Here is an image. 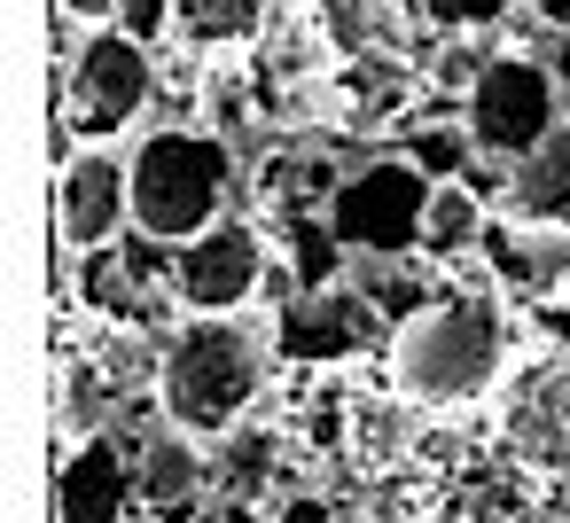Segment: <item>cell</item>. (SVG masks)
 Returning a JSON list of instances; mask_svg holds the SVG:
<instances>
[{
	"mask_svg": "<svg viewBox=\"0 0 570 523\" xmlns=\"http://www.w3.org/2000/svg\"><path fill=\"white\" fill-rule=\"evenodd\" d=\"M282 367L274 313H180L157 344V414L196 445H227Z\"/></svg>",
	"mask_w": 570,
	"mask_h": 523,
	"instance_id": "1",
	"label": "cell"
},
{
	"mask_svg": "<svg viewBox=\"0 0 570 523\" xmlns=\"http://www.w3.org/2000/svg\"><path fill=\"white\" fill-rule=\"evenodd\" d=\"M508 359H515V328H508V305L484 297V289L422 297L391 336V383L422 414L476 406L484 391H500Z\"/></svg>",
	"mask_w": 570,
	"mask_h": 523,
	"instance_id": "2",
	"label": "cell"
},
{
	"mask_svg": "<svg viewBox=\"0 0 570 523\" xmlns=\"http://www.w3.org/2000/svg\"><path fill=\"white\" fill-rule=\"evenodd\" d=\"M126 188H134V235L188 250L196 235H212L227 219L235 149L212 126H149L126 149Z\"/></svg>",
	"mask_w": 570,
	"mask_h": 523,
	"instance_id": "3",
	"label": "cell"
},
{
	"mask_svg": "<svg viewBox=\"0 0 570 523\" xmlns=\"http://www.w3.org/2000/svg\"><path fill=\"white\" fill-rule=\"evenodd\" d=\"M157 102V48L134 40L126 24L87 32L71 71H63V134H79L87 149H102L110 134L141 126V110Z\"/></svg>",
	"mask_w": 570,
	"mask_h": 523,
	"instance_id": "4",
	"label": "cell"
},
{
	"mask_svg": "<svg viewBox=\"0 0 570 523\" xmlns=\"http://www.w3.org/2000/svg\"><path fill=\"white\" fill-rule=\"evenodd\" d=\"M461 126H469V141H476V157L523 165V157L562 126L547 63H531V56H492L484 79L461 95Z\"/></svg>",
	"mask_w": 570,
	"mask_h": 523,
	"instance_id": "5",
	"label": "cell"
},
{
	"mask_svg": "<svg viewBox=\"0 0 570 523\" xmlns=\"http://www.w3.org/2000/svg\"><path fill=\"white\" fill-rule=\"evenodd\" d=\"M266 227L258 219H219L212 235H196L188 250H173L165 282L180 297V313H243L266 282Z\"/></svg>",
	"mask_w": 570,
	"mask_h": 523,
	"instance_id": "6",
	"label": "cell"
},
{
	"mask_svg": "<svg viewBox=\"0 0 570 523\" xmlns=\"http://www.w3.org/2000/svg\"><path fill=\"white\" fill-rule=\"evenodd\" d=\"M422 211H430V180L406 157H391V165L336 188L328 227H336L344 250H406V243L422 250Z\"/></svg>",
	"mask_w": 570,
	"mask_h": 523,
	"instance_id": "7",
	"label": "cell"
},
{
	"mask_svg": "<svg viewBox=\"0 0 570 523\" xmlns=\"http://www.w3.org/2000/svg\"><path fill=\"white\" fill-rule=\"evenodd\" d=\"M134 219V188H126V157L110 149H71L56 172V227L63 250H110V235Z\"/></svg>",
	"mask_w": 570,
	"mask_h": 523,
	"instance_id": "8",
	"label": "cell"
},
{
	"mask_svg": "<svg viewBox=\"0 0 570 523\" xmlns=\"http://www.w3.org/2000/svg\"><path fill=\"white\" fill-rule=\"evenodd\" d=\"M212 484H219V468L204 461V445H196L188 430H157V437L134 453V507H141L149 523H188Z\"/></svg>",
	"mask_w": 570,
	"mask_h": 523,
	"instance_id": "9",
	"label": "cell"
},
{
	"mask_svg": "<svg viewBox=\"0 0 570 523\" xmlns=\"http://www.w3.org/2000/svg\"><path fill=\"white\" fill-rule=\"evenodd\" d=\"M484 266H492V282L500 289H515V297H562V282H570V235H554V227H523V219H492V235H484Z\"/></svg>",
	"mask_w": 570,
	"mask_h": 523,
	"instance_id": "10",
	"label": "cell"
},
{
	"mask_svg": "<svg viewBox=\"0 0 570 523\" xmlns=\"http://www.w3.org/2000/svg\"><path fill=\"white\" fill-rule=\"evenodd\" d=\"M500 219H523V227H554V235H570V118H562L523 165H508Z\"/></svg>",
	"mask_w": 570,
	"mask_h": 523,
	"instance_id": "11",
	"label": "cell"
},
{
	"mask_svg": "<svg viewBox=\"0 0 570 523\" xmlns=\"http://www.w3.org/2000/svg\"><path fill=\"white\" fill-rule=\"evenodd\" d=\"M56 523H126V500H134V476L118 461L110 437H79V453L63 461V484H56Z\"/></svg>",
	"mask_w": 570,
	"mask_h": 523,
	"instance_id": "12",
	"label": "cell"
},
{
	"mask_svg": "<svg viewBox=\"0 0 570 523\" xmlns=\"http://www.w3.org/2000/svg\"><path fill=\"white\" fill-rule=\"evenodd\" d=\"M484 235H492V211H484V196H476L469 180L430 188V211H422V258L453 266V258L484 250Z\"/></svg>",
	"mask_w": 570,
	"mask_h": 523,
	"instance_id": "13",
	"label": "cell"
},
{
	"mask_svg": "<svg viewBox=\"0 0 570 523\" xmlns=\"http://www.w3.org/2000/svg\"><path fill=\"white\" fill-rule=\"evenodd\" d=\"M266 24V0H173V40L188 56H235Z\"/></svg>",
	"mask_w": 570,
	"mask_h": 523,
	"instance_id": "14",
	"label": "cell"
},
{
	"mask_svg": "<svg viewBox=\"0 0 570 523\" xmlns=\"http://www.w3.org/2000/svg\"><path fill=\"white\" fill-rule=\"evenodd\" d=\"M344 258H352V250L336 243V227H328V219H297V227H289V266H297V282H305L313 297H328V289H336Z\"/></svg>",
	"mask_w": 570,
	"mask_h": 523,
	"instance_id": "15",
	"label": "cell"
},
{
	"mask_svg": "<svg viewBox=\"0 0 570 523\" xmlns=\"http://www.w3.org/2000/svg\"><path fill=\"white\" fill-rule=\"evenodd\" d=\"M266 476H274V430H235V437L219 445V484H227L235 500H258Z\"/></svg>",
	"mask_w": 570,
	"mask_h": 523,
	"instance_id": "16",
	"label": "cell"
},
{
	"mask_svg": "<svg viewBox=\"0 0 570 523\" xmlns=\"http://www.w3.org/2000/svg\"><path fill=\"white\" fill-rule=\"evenodd\" d=\"M469 157H476V141H469V126H438V134L422 126V134L406 141V165H414V172H422L430 188H445V180H461V165H469Z\"/></svg>",
	"mask_w": 570,
	"mask_h": 523,
	"instance_id": "17",
	"label": "cell"
},
{
	"mask_svg": "<svg viewBox=\"0 0 570 523\" xmlns=\"http://www.w3.org/2000/svg\"><path fill=\"white\" fill-rule=\"evenodd\" d=\"M508 9H523V0H414V17L438 24V32H484V24H500Z\"/></svg>",
	"mask_w": 570,
	"mask_h": 523,
	"instance_id": "18",
	"label": "cell"
},
{
	"mask_svg": "<svg viewBox=\"0 0 570 523\" xmlns=\"http://www.w3.org/2000/svg\"><path fill=\"white\" fill-rule=\"evenodd\" d=\"M118 24H126L134 40H149V48H157V40L173 32V0H126V17H118Z\"/></svg>",
	"mask_w": 570,
	"mask_h": 523,
	"instance_id": "19",
	"label": "cell"
},
{
	"mask_svg": "<svg viewBox=\"0 0 570 523\" xmlns=\"http://www.w3.org/2000/svg\"><path fill=\"white\" fill-rule=\"evenodd\" d=\"M56 17H71V24H87V32H110V24L126 17V0H56Z\"/></svg>",
	"mask_w": 570,
	"mask_h": 523,
	"instance_id": "20",
	"label": "cell"
},
{
	"mask_svg": "<svg viewBox=\"0 0 570 523\" xmlns=\"http://www.w3.org/2000/svg\"><path fill=\"white\" fill-rule=\"evenodd\" d=\"M274 523H336V507H328L321 492H289V500L274 507Z\"/></svg>",
	"mask_w": 570,
	"mask_h": 523,
	"instance_id": "21",
	"label": "cell"
},
{
	"mask_svg": "<svg viewBox=\"0 0 570 523\" xmlns=\"http://www.w3.org/2000/svg\"><path fill=\"white\" fill-rule=\"evenodd\" d=\"M523 9H531L539 32H562V40H570V0H523Z\"/></svg>",
	"mask_w": 570,
	"mask_h": 523,
	"instance_id": "22",
	"label": "cell"
},
{
	"mask_svg": "<svg viewBox=\"0 0 570 523\" xmlns=\"http://www.w3.org/2000/svg\"><path fill=\"white\" fill-rule=\"evenodd\" d=\"M212 523H274V515H266V507H258V500H227V507H219V515H212Z\"/></svg>",
	"mask_w": 570,
	"mask_h": 523,
	"instance_id": "23",
	"label": "cell"
},
{
	"mask_svg": "<svg viewBox=\"0 0 570 523\" xmlns=\"http://www.w3.org/2000/svg\"><path fill=\"white\" fill-rule=\"evenodd\" d=\"M562 297H570V282H562Z\"/></svg>",
	"mask_w": 570,
	"mask_h": 523,
	"instance_id": "24",
	"label": "cell"
}]
</instances>
